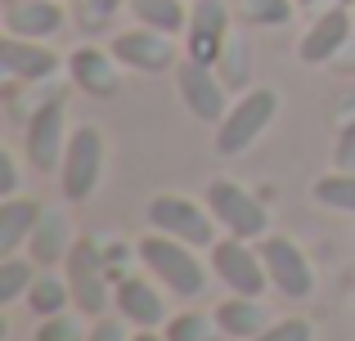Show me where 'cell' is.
Returning <instances> with one entry per match:
<instances>
[{
	"instance_id": "13",
	"label": "cell",
	"mask_w": 355,
	"mask_h": 341,
	"mask_svg": "<svg viewBox=\"0 0 355 341\" xmlns=\"http://www.w3.org/2000/svg\"><path fill=\"white\" fill-rule=\"evenodd\" d=\"M54 68H59L54 50H41V45L27 41V36H5V41H0V72H5L9 81H41V77H50Z\"/></svg>"
},
{
	"instance_id": "15",
	"label": "cell",
	"mask_w": 355,
	"mask_h": 341,
	"mask_svg": "<svg viewBox=\"0 0 355 341\" xmlns=\"http://www.w3.org/2000/svg\"><path fill=\"white\" fill-rule=\"evenodd\" d=\"M72 81H77L86 95H113L117 90V54L113 50H95V45H81L77 54H72Z\"/></svg>"
},
{
	"instance_id": "7",
	"label": "cell",
	"mask_w": 355,
	"mask_h": 341,
	"mask_svg": "<svg viewBox=\"0 0 355 341\" xmlns=\"http://www.w3.org/2000/svg\"><path fill=\"white\" fill-rule=\"evenodd\" d=\"M148 225L157 234H171L189 247H211L216 243V229H211V216L189 198H175V193H162V198L148 202Z\"/></svg>"
},
{
	"instance_id": "17",
	"label": "cell",
	"mask_w": 355,
	"mask_h": 341,
	"mask_svg": "<svg viewBox=\"0 0 355 341\" xmlns=\"http://www.w3.org/2000/svg\"><path fill=\"white\" fill-rule=\"evenodd\" d=\"M113 301H117L121 319H130L135 328H157L166 319V306H162V297H157V288H148L144 279H121Z\"/></svg>"
},
{
	"instance_id": "2",
	"label": "cell",
	"mask_w": 355,
	"mask_h": 341,
	"mask_svg": "<svg viewBox=\"0 0 355 341\" xmlns=\"http://www.w3.org/2000/svg\"><path fill=\"white\" fill-rule=\"evenodd\" d=\"M275 113H279V95H275V90H266V86L248 90V95L225 113V122L216 126L220 158H239L243 149H252V144L266 135V126L275 122Z\"/></svg>"
},
{
	"instance_id": "22",
	"label": "cell",
	"mask_w": 355,
	"mask_h": 341,
	"mask_svg": "<svg viewBox=\"0 0 355 341\" xmlns=\"http://www.w3.org/2000/svg\"><path fill=\"white\" fill-rule=\"evenodd\" d=\"M130 9H135V18L144 27H157V32H166V36L189 27V14H184L180 0H130Z\"/></svg>"
},
{
	"instance_id": "27",
	"label": "cell",
	"mask_w": 355,
	"mask_h": 341,
	"mask_svg": "<svg viewBox=\"0 0 355 341\" xmlns=\"http://www.w3.org/2000/svg\"><path fill=\"white\" fill-rule=\"evenodd\" d=\"M248 18L261 27H279L293 18V5L288 0H248Z\"/></svg>"
},
{
	"instance_id": "4",
	"label": "cell",
	"mask_w": 355,
	"mask_h": 341,
	"mask_svg": "<svg viewBox=\"0 0 355 341\" xmlns=\"http://www.w3.org/2000/svg\"><path fill=\"white\" fill-rule=\"evenodd\" d=\"M207 211L216 216L220 229H230L234 238H266L270 229V216L248 189H239L234 180H211L207 184Z\"/></svg>"
},
{
	"instance_id": "21",
	"label": "cell",
	"mask_w": 355,
	"mask_h": 341,
	"mask_svg": "<svg viewBox=\"0 0 355 341\" xmlns=\"http://www.w3.org/2000/svg\"><path fill=\"white\" fill-rule=\"evenodd\" d=\"M72 301V288L68 279H59V274H36L32 288H27V306H32V315L50 319V315H63Z\"/></svg>"
},
{
	"instance_id": "5",
	"label": "cell",
	"mask_w": 355,
	"mask_h": 341,
	"mask_svg": "<svg viewBox=\"0 0 355 341\" xmlns=\"http://www.w3.org/2000/svg\"><path fill=\"white\" fill-rule=\"evenodd\" d=\"M211 265H216V279L225 283L234 297H261L266 283H270L261 252H252L248 238H234V234L211 243Z\"/></svg>"
},
{
	"instance_id": "3",
	"label": "cell",
	"mask_w": 355,
	"mask_h": 341,
	"mask_svg": "<svg viewBox=\"0 0 355 341\" xmlns=\"http://www.w3.org/2000/svg\"><path fill=\"white\" fill-rule=\"evenodd\" d=\"M63 279L72 288V301L86 310L90 319H99L108 310V261L99 256V247L90 238H77L63 256Z\"/></svg>"
},
{
	"instance_id": "23",
	"label": "cell",
	"mask_w": 355,
	"mask_h": 341,
	"mask_svg": "<svg viewBox=\"0 0 355 341\" xmlns=\"http://www.w3.org/2000/svg\"><path fill=\"white\" fill-rule=\"evenodd\" d=\"M315 202L355 216V171H333V175H324V180H315Z\"/></svg>"
},
{
	"instance_id": "1",
	"label": "cell",
	"mask_w": 355,
	"mask_h": 341,
	"mask_svg": "<svg viewBox=\"0 0 355 341\" xmlns=\"http://www.w3.org/2000/svg\"><path fill=\"white\" fill-rule=\"evenodd\" d=\"M135 252H139V261H144L148 270H153L157 279L175 292V297H198V292L207 288V270L193 261L189 243H180V238H171V234H148V238H139Z\"/></svg>"
},
{
	"instance_id": "31",
	"label": "cell",
	"mask_w": 355,
	"mask_h": 341,
	"mask_svg": "<svg viewBox=\"0 0 355 341\" xmlns=\"http://www.w3.org/2000/svg\"><path fill=\"white\" fill-rule=\"evenodd\" d=\"M14 189H18V167H14V158H9V153H0V193H5V198H14Z\"/></svg>"
},
{
	"instance_id": "9",
	"label": "cell",
	"mask_w": 355,
	"mask_h": 341,
	"mask_svg": "<svg viewBox=\"0 0 355 341\" xmlns=\"http://www.w3.org/2000/svg\"><path fill=\"white\" fill-rule=\"evenodd\" d=\"M175 86H180V99H184V108H189L198 122H211V126H220L225 122V86L216 81V72L207 68V63H193V59H184L180 68H175Z\"/></svg>"
},
{
	"instance_id": "14",
	"label": "cell",
	"mask_w": 355,
	"mask_h": 341,
	"mask_svg": "<svg viewBox=\"0 0 355 341\" xmlns=\"http://www.w3.org/2000/svg\"><path fill=\"white\" fill-rule=\"evenodd\" d=\"M351 23H355V14L351 9H329V14H320L311 23V32L302 36V63H329L333 54L347 45V36H351Z\"/></svg>"
},
{
	"instance_id": "32",
	"label": "cell",
	"mask_w": 355,
	"mask_h": 341,
	"mask_svg": "<svg viewBox=\"0 0 355 341\" xmlns=\"http://www.w3.org/2000/svg\"><path fill=\"white\" fill-rule=\"evenodd\" d=\"M121 5V0H86V23L95 27V23H104L108 14H113V9Z\"/></svg>"
},
{
	"instance_id": "8",
	"label": "cell",
	"mask_w": 355,
	"mask_h": 341,
	"mask_svg": "<svg viewBox=\"0 0 355 341\" xmlns=\"http://www.w3.org/2000/svg\"><path fill=\"white\" fill-rule=\"evenodd\" d=\"M261 261H266V274L288 301H302L311 297L315 288V270L311 261L302 256V247L288 243V238H261Z\"/></svg>"
},
{
	"instance_id": "16",
	"label": "cell",
	"mask_w": 355,
	"mask_h": 341,
	"mask_svg": "<svg viewBox=\"0 0 355 341\" xmlns=\"http://www.w3.org/2000/svg\"><path fill=\"white\" fill-rule=\"evenodd\" d=\"M5 27H9V36L45 41V36H54L63 27V9H59V0H23V5L14 0L5 14Z\"/></svg>"
},
{
	"instance_id": "6",
	"label": "cell",
	"mask_w": 355,
	"mask_h": 341,
	"mask_svg": "<svg viewBox=\"0 0 355 341\" xmlns=\"http://www.w3.org/2000/svg\"><path fill=\"white\" fill-rule=\"evenodd\" d=\"M63 193L72 202L90 198L99 184V171H104V135L95 126H77L68 135V149H63Z\"/></svg>"
},
{
	"instance_id": "30",
	"label": "cell",
	"mask_w": 355,
	"mask_h": 341,
	"mask_svg": "<svg viewBox=\"0 0 355 341\" xmlns=\"http://www.w3.org/2000/svg\"><path fill=\"white\" fill-rule=\"evenodd\" d=\"M86 341H130V337H126V328H121L117 319H104V315H99L95 328L86 333Z\"/></svg>"
},
{
	"instance_id": "33",
	"label": "cell",
	"mask_w": 355,
	"mask_h": 341,
	"mask_svg": "<svg viewBox=\"0 0 355 341\" xmlns=\"http://www.w3.org/2000/svg\"><path fill=\"white\" fill-rule=\"evenodd\" d=\"M130 341H166V337H157L153 328H139V337H130Z\"/></svg>"
},
{
	"instance_id": "11",
	"label": "cell",
	"mask_w": 355,
	"mask_h": 341,
	"mask_svg": "<svg viewBox=\"0 0 355 341\" xmlns=\"http://www.w3.org/2000/svg\"><path fill=\"white\" fill-rule=\"evenodd\" d=\"M225 32H230L225 5L220 0H198L189 14V27H184V59L216 68L220 50H225Z\"/></svg>"
},
{
	"instance_id": "18",
	"label": "cell",
	"mask_w": 355,
	"mask_h": 341,
	"mask_svg": "<svg viewBox=\"0 0 355 341\" xmlns=\"http://www.w3.org/2000/svg\"><path fill=\"white\" fill-rule=\"evenodd\" d=\"M45 207L41 202H27V198H5L0 202V261L14 256L18 247L32 238V229L41 225Z\"/></svg>"
},
{
	"instance_id": "20",
	"label": "cell",
	"mask_w": 355,
	"mask_h": 341,
	"mask_svg": "<svg viewBox=\"0 0 355 341\" xmlns=\"http://www.w3.org/2000/svg\"><path fill=\"white\" fill-rule=\"evenodd\" d=\"M68 220L59 216V211H45L41 216V225L32 229V252H36V261L41 265H54V261H63L68 256Z\"/></svg>"
},
{
	"instance_id": "12",
	"label": "cell",
	"mask_w": 355,
	"mask_h": 341,
	"mask_svg": "<svg viewBox=\"0 0 355 341\" xmlns=\"http://www.w3.org/2000/svg\"><path fill=\"white\" fill-rule=\"evenodd\" d=\"M113 54L121 68H135V72H162L175 63V50L171 41H166V32H157V27H130V32H121L113 41Z\"/></svg>"
},
{
	"instance_id": "28",
	"label": "cell",
	"mask_w": 355,
	"mask_h": 341,
	"mask_svg": "<svg viewBox=\"0 0 355 341\" xmlns=\"http://www.w3.org/2000/svg\"><path fill=\"white\" fill-rule=\"evenodd\" d=\"M248 341H311V324H306V319H284V324L261 328V333L248 337Z\"/></svg>"
},
{
	"instance_id": "24",
	"label": "cell",
	"mask_w": 355,
	"mask_h": 341,
	"mask_svg": "<svg viewBox=\"0 0 355 341\" xmlns=\"http://www.w3.org/2000/svg\"><path fill=\"white\" fill-rule=\"evenodd\" d=\"M220 324L211 315H175L171 324H166V341H220Z\"/></svg>"
},
{
	"instance_id": "29",
	"label": "cell",
	"mask_w": 355,
	"mask_h": 341,
	"mask_svg": "<svg viewBox=\"0 0 355 341\" xmlns=\"http://www.w3.org/2000/svg\"><path fill=\"white\" fill-rule=\"evenodd\" d=\"M333 162H338V171H355V122L342 126L338 144H333Z\"/></svg>"
},
{
	"instance_id": "10",
	"label": "cell",
	"mask_w": 355,
	"mask_h": 341,
	"mask_svg": "<svg viewBox=\"0 0 355 341\" xmlns=\"http://www.w3.org/2000/svg\"><path fill=\"white\" fill-rule=\"evenodd\" d=\"M27 158L36 171H59L63 167V149H68V131H63V104L50 99L27 117Z\"/></svg>"
},
{
	"instance_id": "19",
	"label": "cell",
	"mask_w": 355,
	"mask_h": 341,
	"mask_svg": "<svg viewBox=\"0 0 355 341\" xmlns=\"http://www.w3.org/2000/svg\"><path fill=\"white\" fill-rule=\"evenodd\" d=\"M216 324L225 337H257L266 328V310H261L257 297H234L216 306Z\"/></svg>"
},
{
	"instance_id": "35",
	"label": "cell",
	"mask_w": 355,
	"mask_h": 341,
	"mask_svg": "<svg viewBox=\"0 0 355 341\" xmlns=\"http://www.w3.org/2000/svg\"><path fill=\"white\" fill-rule=\"evenodd\" d=\"M5 5H14V0H5Z\"/></svg>"
},
{
	"instance_id": "36",
	"label": "cell",
	"mask_w": 355,
	"mask_h": 341,
	"mask_svg": "<svg viewBox=\"0 0 355 341\" xmlns=\"http://www.w3.org/2000/svg\"><path fill=\"white\" fill-rule=\"evenodd\" d=\"M351 14H355V9H351Z\"/></svg>"
},
{
	"instance_id": "26",
	"label": "cell",
	"mask_w": 355,
	"mask_h": 341,
	"mask_svg": "<svg viewBox=\"0 0 355 341\" xmlns=\"http://www.w3.org/2000/svg\"><path fill=\"white\" fill-rule=\"evenodd\" d=\"M36 341H86V333H81V324L63 310V315H50L41 319V328H36Z\"/></svg>"
},
{
	"instance_id": "25",
	"label": "cell",
	"mask_w": 355,
	"mask_h": 341,
	"mask_svg": "<svg viewBox=\"0 0 355 341\" xmlns=\"http://www.w3.org/2000/svg\"><path fill=\"white\" fill-rule=\"evenodd\" d=\"M32 265L27 261H14V256H5L0 261V306H9V301H18L27 288H32Z\"/></svg>"
},
{
	"instance_id": "34",
	"label": "cell",
	"mask_w": 355,
	"mask_h": 341,
	"mask_svg": "<svg viewBox=\"0 0 355 341\" xmlns=\"http://www.w3.org/2000/svg\"><path fill=\"white\" fill-rule=\"evenodd\" d=\"M297 5H315V0H297Z\"/></svg>"
}]
</instances>
